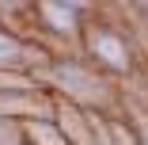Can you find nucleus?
Here are the masks:
<instances>
[{
  "instance_id": "nucleus-1",
  "label": "nucleus",
  "mask_w": 148,
  "mask_h": 145,
  "mask_svg": "<svg viewBox=\"0 0 148 145\" xmlns=\"http://www.w3.org/2000/svg\"><path fill=\"white\" fill-rule=\"evenodd\" d=\"M95 50L106 57L110 65H125V50H122V42H118V38H110V35H99V38H95Z\"/></svg>"
},
{
  "instance_id": "nucleus-2",
  "label": "nucleus",
  "mask_w": 148,
  "mask_h": 145,
  "mask_svg": "<svg viewBox=\"0 0 148 145\" xmlns=\"http://www.w3.org/2000/svg\"><path fill=\"white\" fill-rule=\"evenodd\" d=\"M46 15H49V23H53V27H61V31H69V27H72V12L57 8V4H46Z\"/></svg>"
},
{
  "instance_id": "nucleus-3",
  "label": "nucleus",
  "mask_w": 148,
  "mask_h": 145,
  "mask_svg": "<svg viewBox=\"0 0 148 145\" xmlns=\"http://www.w3.org/2000/svg\"><path fill=\"white\" fill-rule=\"evenodd\" d=\"M12 57H19V42L0 35V61H12Z\"/></svg>"
},
{
  "instance_id": "nucleus-4",
  "label": "nucleus",
  "mask_w": 148,
  "mask_h": 145,
  "mask_svg": "<svg viewBox=\"0 0 148 145\" xmlns=\"http://www.w3.org/2000/svg\"><path fill=\"white\" fill-rule=\"evenodd\" d=\"M69 4H72V8H80V4H84V0H69Z\"/></svg>"
}]
</instances>
